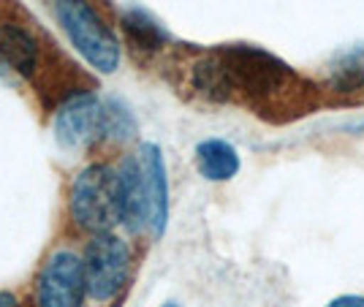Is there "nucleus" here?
Wrapping results in <instances>:
<instances>
[{"label": "nucleus", "mask_w": 364, "mask_h": 307, "mask_svg": "<svg viewBox=\"0 0 364 307\" xmlns=\"http://www.w3.org/2000/svg\"><path fill=\"white\" fill-rule=\"evenodd\" d=\"M55 19L74 49L98 74H114L120 65V41L90 0H52Z\"/></svg>", "instance_id": "1"}, {"label": "nucleus", "mask_w": 364, "mask_h": 307, "mask_svg": "<svg viewBox=\"0 0 364 307\" xmlns=\"http://www.w3.org/2000/svg\"><path fill=\"white\" fill-rule=\"evenodd\" d=\"M68 210L74 223L82 231L95 234H109L120 217V183H117V169L107 163H92L71 185V199Z\"/></svg>", "instance_id": "2"}, {"label": "nucleus", "mask_w": 364, "mask_h": 307, "mask_svg": "<svg viewBox=\"0 0 364 307\" xmlns=\"http://www.w3.org/2000/svg\"><path fill=\"white\" fill-rule=\"evenodd\" d=\"M87 293L95 302H109L125 289L131 277V247L117 234H95L85 247Z\"/></svg>", "instance_id": "3"}, {"label": "nucleus", "mask_w": 364, "mask_h": 307, "mask_svg": "<svg viewBox=\"0 0 364 307\" xmlns=\"http://www.w3.org/2000/svg\"><path fill=\"white\" fill-rule=\"evenodd\" d=\"M226 60L237 92H245L250 98H267L272 92L283 90L291 79V68L272 52L261 46L234 44L218 49Z\"/></svg>", "instance_id": "4"}, {"label": "nucleus", "mask_w": 364, "mask_h": 307, "mask_svg": "<svg viewBox=\"0 0 364 307\" xmlns=\"http://www.w3.org/2000/svg\"><path fill=\"white\" fill-rule=\"evenodd\" d=\"M87 293L85 262L74 250H55L36 277V307H82Z\"/></svg>", "instance_id": "5"}, {"label": "nucleus", "mask_w": 364, "mask_h": 307, "mask_svg": "<svg viewBox=\"0 0 364 307\" xmlns=\"http://www.w3.org/2000/svg\"><path fill=\"white\" fill-rule=\"evenodd\" d=\"M55 139L65 150H85L104 139V101L92 92L71 95L55 114Z\"/></svg>", "instance_id": "6"}, {"label": "nucleus", "mask_w": 364, "mask_h": 307, "mask_svg": "<svg viewBox=\"0 0 364 307\" xmlns=\"http://www.w3.org/2000/svg\"><path fill=\"white\" fill-rule=\"evenodd\" d=\"M117 183H120V217L122 226L139 234L150 229V201H147V185H144V169L139 155H125L117 166Z\"/></svg>", "instance_id": "7"}, {"label": "nucleus", "mask_w": 364, "mask_h": 307, "mask_svg": "<svg viewBox=\"0 0 364 307\" xmlns=\"http://www.w3.org/2000/svg\"><path fill=\"white\" fill-rule=\"evenodd\" d=\"M139 161L144 169V185H147V201H150V231L152 237H164L168 223V180L166 161L158 144L144 141L139 147Z\"/></svg>", "instance_id": "8"}, {"label": "nucleus", "mask_w": 364, "mask_h": 307, "mask_svg": "<svg viewBox=\"0 0 364 307\" xmlns=\"http://www.w3.org/2000/svg\"><path fill=\"white\" fill-rule=\"evenodd\" d=\"M41 60L38 41L14 22L0 25V71L6 79H31Z\"/></svg>", "instance_id": "9"}, {"label": "nucleus", "mask_w": 364, "mask_h": 307, "mask_svg": "<svg viewBox=\"0 0 364 307\" xmlns=\"http://www.w3.org/2000/svg\"><path fill=\"white\" fill-rule=\"evenodd\" d=\"M191 85L193 90L213 101V104H226L237 95V87H234V79H231V71H228L223 55L215 49L213 55L201 58V60L193 63L191 68Z\"/></svg>", "instance_id": "10"}, {"label": "nucleus", "mask_w": 364, "mask_h": 307, "mask_svg": "<svg viewBox=\"0 0 364 307\" xmlns=\"http://www.w3.org/2000/svg\"><path fill=\"white\" fill-rule=\"evenodd\" d=\"M242 166L240 153L226 139H204L196 144V169L210 183H226Z\"/></svg>", "instance_id": "11"}, {"label": "nucleus", "mask_w": 364, "mask_h": 307, "mask_svg": "<svg viewBox=\"0 0 364 307\" xmlns=\"http://www.w3.org/2000/svg\"><path fill=\"white\" fill-rule=\"evenodd\" d=\"M120 28L125 33V38L131 41L134 49L139 52H161L168 41V33L166 28L150 14V11H144V9H125L120 14Z\"/></svg>", "instance_id": "12"}, {"label": "nucleus", "mask_w": 364, "mask_h": 307, "mask_svg": "<svg viewBox=\"0 0 364 307\" xmlns=\"http://www.w3.org/2000/svg\"><path fill=\"white\" fill-rule=\"evenodd\" d=\"M326 79L334 92H356L364 87V41L334 52L326 65Z\"/></svg>", "instance_id": "13"}, {"label": "nucleus", "mask_w": 364, "mask_h": 307, "mask_svg": "<svg viewBox=\"0 0 364 307\" xmlns=\"http://www.w3.org/2000/svg\"><path fill=\"white\" fill-rule=\"evenodd\" d=\"M136 136V120L134 112L122 104L120 98H107L104 101V139L122 144Z\"/></svg>", "instance_id": "14"}, {"label": "nucleus", "mask_w": 364, "mask_h": 307, "mask_svg": "<svg viewBox=\"0 0 364 307\" xmlns=\"http://www.w3.org/2000/svg\"><path fill=\"white\" fill-rule=\"evenodd\" d=\"M326 307H364V296L346 293V296H337V299H332Z\"/></svg>", "instance_id": "15"}, {"label": "nucleus", "mask_w": 364, "mask_h": 307, "mask_svg": "<svg viewBox=\"0 0 364 307\" xmlns=\"http://www.w3.org/2000/svg\"><path fill=\"white\" fill-rule=\"evenodd\" d=\"M0 307H19V302H16V296H14V293L0 291Z\"/></svg>", "instance_id": "16"}, {"label": "nucleus", "mask_w": 364, "mask_h": 307, "mask_svg": "<svg viewBox=\"0 0 364 307\" xmlns=\"http://www.w3.org/2000/svg\"><path fill=\"white\" fill-rule=\"evenodd\" d=\"M164 307H177V305H174V302H168V305H164Z\"/></svg>", "instance_id": "17"}]
</instances>
